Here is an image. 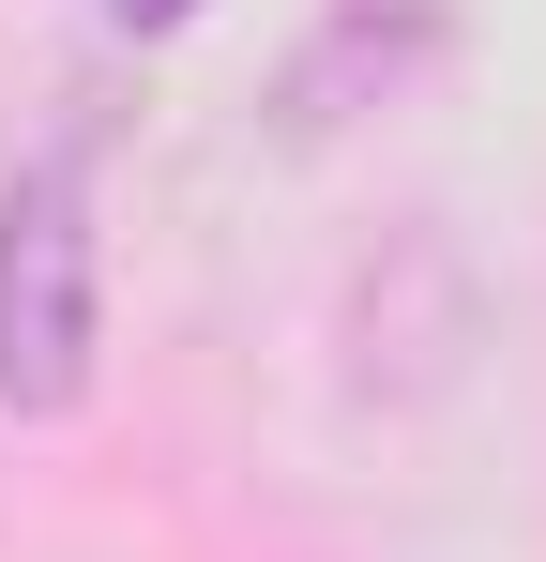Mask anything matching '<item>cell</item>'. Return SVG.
Masks as SVG:
<instances>
[{
    "label": "cell",
    "mask_w": 546,
    "mask_h": 562,
    "mask_svg": "<svg viewBox=\"0 0 546 562\" xmlns=\"http://www.w3.org/2000/svg\"><path fill=\"white\" fill-rule=\"evenodd\" d=\"M77 380H91V168L31 153L0 198V395L77 411Z\"/></svg>",
    "instance_id": "6da1fadb"
},
{
    "label": "cell",
    "mask_w": 546,
    "mask_h": 562,
    "mask_svg": "<svg viewBox=\"0 0 546 562\" xmlns=\"http://www.w3.org/2000/svg\"><path fill=\"white\" fill-rule=\"evenodd\" d=\"M106 15H122V31H182L197 0H106Z\"/></svg>",
    "instance_id": "7a4b0ae2"
}]
</instances>
